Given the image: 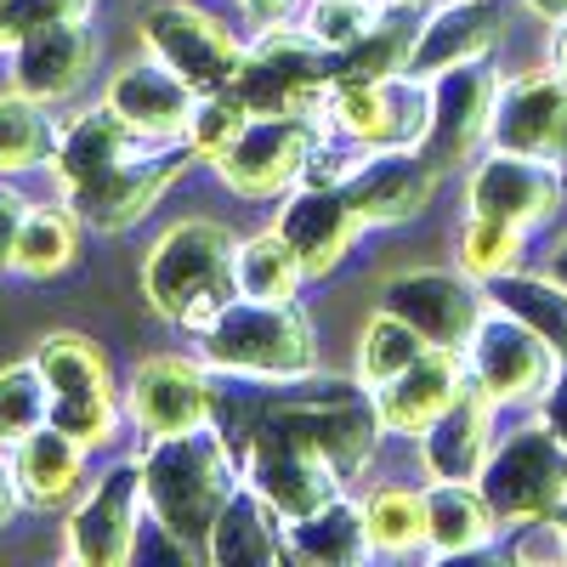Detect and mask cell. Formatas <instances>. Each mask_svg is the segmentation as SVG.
<instances>
[{
	"label": "cell",
	"instance_id": "obj_1",
	"mask_svg": "<svg viewBox=\"0 0 567 567\" xmlns=\"http://www.w3.org/2000/svg\"><path fill=\"white\" fill-rule=\"evenodd\" d=\"M142 460V494H148V523L182 550H205V534L221 516V505L239 488V454L227 449L216 425H194V432L148 437Z\"/></svg>",
	"mask_w": 567,
	"mask_h": 567
},
{
	"label": "cell",
	"instance_id": "obj_2",
	"mask_svg": "<svg viewBox=\"0 0 567 567\" xmlns=\"http://www.w3.org/2000/svg\"><path fill=\"white\" fill-rule=\"evenodd\" d=\"M142 296L176 329H205L239 296V239L221 221H176L165 227L142 261Z\"/></svg>",
	"mask_w": 567,
	"mask_h": 567
},
{
	"label": "cell",
	"instance_id": "obj_3",
	"mask_svg": "<svg viewBox=\"0 0 567 567\" xmlns=\"http://www.w3.org/2000/svg\"><path fill=\"white\" fill-rule=\"evenodd\" d=\"M199 352L210 369L239 374V381H307L318 369V341L301 301L233 296L199 329Z\"/></svg>",
	"mask_w": 567,
	"mask_h": 567
},
{
	"label": "cell",
	"instance_id": "obj_4",
	"mask_svg": "<svg viewBox=\"0 0 567 567\" xmlns=\"http://www.w3.org/2000/svg\"><path fill=\"white\" fill-rule=\"evenodd\" d=\"M256 432H284V437H301L312 443L341 477H358L369 465L374 443H381L386 420L381 403H374L369 386L352 381H307L284 398H261V425Z\"/></svg>",
	"mask_w": 567,
	"mask_h": 567
},
{
	"label": "cell",
	"instance_id": "obj_5",
	"mask_svg": "<svg viewBox=\"0 0 567 567\" xmlns=\"http://www.w3.org/2000/svg\"><path fill=\"white\" fill-rule=\"evenodd\" d=\"M233 91H239V103L250 114H312L323 109V97L336 91V80H329V52L301 29H267L245 63H239V80H233Z\"/></svg>",
	"mask_w": 567,
	"mask_h": 567
},
{
	"label": "cell",
	"instance_id": "obj_6",
	"mask_svg": "<svg viewBox=\"0 0 567 567\" xmlns=\"http://www.w3.org/2000/svg\"><path fill=\"white\" fill-rule=\"evenodd\" d=\"M477 488L488 494L499 528L545 523L567 505V443H556L550 425H528V432H516L488 454Z\"/></svg>",
	"mask_w": 567,
	"mask_h": 567
},
{
	"label": "cell",
	"instance_id": "obj_7",
	"mask_svg": "<svg viewBox=\"0 0 567 567\" xmlns=\"http://www.w3.org/2000/svg\"><path fill=\"white\" fill-rule=\"evenodd\" d=\"M329 120L358 148H420L432 125V80L409 69L381 80H347L329 91Z\"/></svg>",
	"mask_w": 567,
	"mask_h": 567
},
{
	"label": "cell",
	"instance_id": "obj_8",
	"mask_svg": "<svg viewBox=\"0 0 567 567\" xmlns=\"http://www.w3.org/2000/svg\"><path fill=\"white\" fill-rule=\"evenodd\" d=\"M142 45L165 69H176L199 97L205 91H233L239 63H245V45L233 40V29L205 7H187V0H165V7L142 18Z\"/></svg>",
	"mask_w": 567,
	"mask_h": 567
},
{
	"label": "cell",
	"instance_id": "obj_9",
	"mask_svg": "<svg viewBox=\"0 0 567 567\" xmlns=\"http://www.w3.org/2000/svg\"><path fill=\"white\" fill-rule=\"evenodd\" d=\"M556 363L561 352L534 336V329L523 318H511L505 307L488 318H477V329H471V341H465V374H471V386H483L494 403H534L545 398V386L556 381Z\"/></svg>",
	"mask_w": 567,
	"mask_h": 567
},
{
	"label": "cell",
	"instance_id": "obj_10",
	"mask_svg": "<svg viewBox=\"0 0 567 567\" xmlns=\"http://www.w3.org/2000/svg\"><path fill=\"white\" fill-rule=\"evenodd\" d=\"M318 148H323V131L312 114H250L239 142L216 159V171L233 194L272 199V194L301 182V171Z\"/></svg>",
	"mask_w": 567,
	"mask_h": 567
},
{
	"label": "cell",
	"instance_id": "obj_11",
	"mask_svg": "<svg viewBox=\"0 0 567 567\" xmlns=\"http://www.w3.org/2000/svg\"><path fill=\"white\" fill-rule=\"evenodd\" d=\"M142 516H148V494H142V460L109 465L103 477L91 483V494L74 505V516H69V534H63L69 561H85V567H125V561L136 556Z\"/></svg>",
	"mask_w": 567,
	"mask_h": 567
},
{
	"label": "cell",
	"instance_id": "obj_12",
	"mask_svg": "<svg viewBox=\"0 0 567 567\" xmlns=\"http://www.w3.org/2000/svg\"><path fill=\"white\" fill-rule=\"evenodd\" d=\"M187 159H199L194 148H187V136H182V142H165V148H154V154L136 148V154H125L114 171H103L97 182L74 187V194H63V199L80 210L85 227L125 233V227H136L142 216L165 199V187L187 171Z\"/></svg>",
	"mask_w": 567,
	"mask_h": 567
},
{
	"label": "cell",
	"instance_id": "obj_13",
	"mask_svg": "<svg viewBox=\"0 0 567 567\" xmlns=\"http://www.w3.org/2000/svg\"><path fill=\"white\" fill-rule=\"evenodd\" d=\"M494 97H499V74L488 69V58H471V63L432 74V125H425L420 154L437 171L465 165L494 125Z\"/></svg>",
	"mask_w": 567,
	"mask_h": 567
},
{
	"label": "cell",
	"instance_id": "obj_14",
	"mask_svg": "<svg viewBox=\"0 0 567 567\" xmlns=\"http://www.w3.org/2000/svg\"><path fill=\"white\" fill-rule=\"evenodd\" d=\"M245 471H250V488L284 516V523H301L318 505H329L341 494V471L329 465L312 443L301 437H284V432H256L250 454H245Z\"/></svg>",
	"mask_w": 567,
	"mask_h": 567
},
{
	"label": "cell",
	"instance_id": "obj_15",
	"mask_svg": "<svg viewBox=\"0 0 567 567\" xmlns=\"http://www.w3.org/2000/svg\"><path fill=\"white\" fill-rule=\"evenodd\" d=\"M125 409L136 420L142 437H171V432H194V425H210L216 409V381L194 363V358H142L131 386H125Z\"/></svg>",
	"mask_w": 567,
	"mask_h": 567
},
{
	"label": "cell",
	"instance_id": "obj_16",
	"mask_svg": "<svg viewBox=\"0 0 567 567\" xmlns=\"http://www.w3.org/2000/svg\"><path fill=\"white\" fill-rule=\"evenodd\" d=\"M488 136H494V148H511V154L561 159L567 154V74L534 69V74L499 80Z\"/></svg>",
	"mask_w": 567,
	"mask_h": 567
},
{
	"label": "cell",
	"instance_id": "obj_17",
	"mask_svg": "<svg viewBox=\"0 0 567 567\" xmlns=\"http://www.w3.org/2000/svg\"><path fill=\"white\" fill-rule=\"evenodd\" d=\"M488 290H477L460 272H398L381 284V307L398 312L403 323H414L432 347H460L471 341V329L483 318Z\"/></svg>",
	"mask_w": 567,
	"mask_h": 567
},
{
	"label": "cell",
	"instance_id": "obj_18",
	"mask_svg": "<svg viewBox=\"0 0 567 567\" xmlns=\"http://www.w3.org/2000/svg\"><path fill=\"white\" fill-rule=\"evenodd\" d=\"M465 199H471L477 216H494V221H511V227H534L561 205V171H556V159H539V154L494 148L477 171H471Z\"/></svg>",
	"mask_w": 567,
	"mask_h": 567
},
{
	"label": "cell",
	"instance_id": "obj_19",
	"mask_svg": "<svg viewBox=\"0 0 567 567\" xmlns=\"http://www.w3.org/2000/svg\"><path fill=\"white\" fill-rule=\"evenodd\" d=\"M91 63H97V34L85 23H45L12 40V91L34 103H69L74 91L91 80Z\"/></svg>",
	"mask_w": 567,
	"mask_h": 567
},
{
	"label": "cell",
	"instance_id": "obj_20",
	"mask_svg": "<svg viewBox=\"0 0 567 567\" xmlns=\"http://www.w3.org/2000/svg\"><path fill=\"white\" fill-rule=\"evenodd\" d=\"M341 194L363 221H409L432 205L437 194V165L420 148H363Z\"/></svg>",
	"mask_w": 567,
	"mask_h": 567
},
{
	"label": "cell",
	"instance_id": "obj_21",
	"mask_svg": "<svg viewBox=\"0 0 567 567\" xmlns=\"http://www.w3.org/2000/svg\"><path fill=\"white\" fill-rule=\"evenodd\" d=\"M103 103H109L142 142H176V136H187V120H194V109H199V91L148 52L142 63H125V69L109 80V97H103Z\"/></svg>",
	"mask_w": 567,
	"mask_h": 567
},
{
	"label": "cell",
	"instance_id": "obj_22",
	"mask_svg": "<svg viewBox=\"0 0 567 567\" xmlns=\"http://www.w3.org/2000/svg\"><path fill=\"white\" fill-rule=\"evenodd\" d=\"M369 221L352 210V199L341 187H301V194L284 199L278 210V233L307 267V278H323L347 261V250L358 245V233Z\"/></svg>",
	"mask_w": 567,
	"mask_h": 567
},
{
	"label": "cell",
	"instance_id": "obj_23",
	"mask_svg": "<svg viewBox=\"0 0 567 567\" xmlns=\"http://www.w3.org/2000/svg\"><path fill=\"white\" fill-rule=\"evenodd\" d=\"M465 363H460V347H425L403 374H392L386 386H374V403H381V420L386 432H409L420 437L460 392H465Z\"/></svg>",
	"mask_w": 567,
	"mask_h": 567
},
{
	"label": "cell",
	"instance_id": "obj_24",
	"mask_svg": "<svg viewBox=\"0 0 567 567\" xmlns=\"http://www.w3.org/2000/svg\"><path fill=\"white\" fill-rule=\"evenodd\" d=\"M488 409L494 398L483 386H471L425 425L420 432V454H425V471H432V483H477L483 465H488Z\"/></svg>",
	"mask_w": 567,
	"mask_h": 567
},
{
	"label": "cell",
	"instance_id": "obj_25",
	"mask_svg": "<svg viewBox=\"0 0 567 567\" xmlns=\"http://www.w3.org/2000/svg\"><path fill=\"white\" fill-rule=\"evenodd\" d=\"M205 556L216 567H267L290 556V528L256 488H233V499L205 534Z\"/></svg>",
	"mask_w": 567,
	"mask_h": 567
},
{
	"label": "cell",
	"instance_id": "obj_26",
	"mask_svg": "<svg viewBox=\"0 0 567 567\" xmlns=\"http://www.w3.org/2000/svg\"><path fill=\"white\" fill-rule=\"evenodd\" d=\"M136 148H142V136H136L109 103H97V109L74 114L69 125H58L52 176H58L63 194H74V187L97 182L103 171H114V165H120L125 154H136Z\"/></svg>",
	"mask_w": 567,
	"mask_h": 567
},
{
	"label": "cell",
	"instance_id": "obj_27",
	"mask_svg": "<svg viewBox=\"0 0 567 567\" xmlns=\"http://www.w3.org/2000/svg\"><path fill=\"white\" fill-rule=\"evenodd\" d=\"M499 40V18L488 0H449V7H437L432 18L420 23V40L409 52V74L432 80L454 63H471V58H488Z\"/></svg>",
	"mask_w": 567,
	"mask_h": 567
},
{
	"label": "cell",
	"instance_id": "obj_28",
	"mask_svg": "<svg viewBox=\"0 0 567 567\" xmlns=\"http://www.w3.org/2000/svg\"><path fill=\"white\" fill-rule=\"evenodd\" d=\"M85 454H91V449H85L80 437H69L63 425L45 420L40 432H29V437L12 449L23 499H29L34 511H58V505H69V499L80 494V483H85Z\"/></svg>",
	"mask_w": 567,
	"mask_h": 567
},
{
	"label": "cell",
	"instance_id": "obj_29",
	"mask_svg": "<svg viewBox=\"0 0 567 567\" xmlns=\"http://www.w3.org/2000/svg\"><path fill=\"white\" fill-rule=\"evenodd\" d=\"M34 369L52 386V403H91V398H114V369L97 341L74 336V329H52L34 341Z\"/></svg>",
	"mask_w": 567,
	"mask_h": 567
},
{
	"label": "cell",
	"instance_id": "obj_30",
	"mask_svg": "<svg viewBox=\"0 0 567 567\" xmlns=\"http://www.w3.org/2000/svg\"><path fill=\"white\" fill-rule=\"evenodd\" d=\"M499 528V516L477 483H432L425 488V545L437 556L483 550Z\"/></svg>",
	"mask_w": 567,
	"mask_h": 567
},
{
	"label": "cell",
	"instance_id": "obj_31",
	"mask_svg": "<svg viewBox=\"0 0 567 567\" xmlns=\"http://www.w3.org/2000/svg\"><path fill=\"white\" fill-rule=\"evenodd\" d=\"M414 7H381V18H374V29L347 45V52L329 58V80L347 85V80H381V74H403L409 69V52L420 40V23L409 18Z\"/></svg>",
	"mask_w": 567,
	"mask_h": 567
},
{
	"label": "cell",
	"instance_id": "obj_32",
	"mask_svg": "<svg viewBox=\"0 0 567 567\" xmlns=\"http://www.w3.org/2000/svg\"><path fill=\"white\" fill-rule=\"evenodd\" d=\"M290 556L312 561V567H341L369 556V528H363V505H347L341 494L318 505L312 516L290 523Z\"/></svg>",
	"mask_w": 567,
	"mask_h": 567
},
{
	"label": "cell",
	"instance_id": "obj_33",
	"mask_svg": "<svg viewBox=\"0 0 567 567\" xmlns=\"http://www.w3.org/2000/svg\"><path fill=\"white\" fill-rule=\"evenodd\" d=\"M80 210L63 199V205H29V221L18 233V256H12V272L23 278H58L63 267H74L80 256Z\"/></svg>",
	"mask_w": 567,
	"mask_h": 567
},
{
	"label": "cell",
	"instance_id": "obj_34",
	"mask_svg": "<svg viewBox=\"0 0 567 567\" xmlns=\"http://www.w3.org/2000/svg\"><path fill=\"white\" fill-rule=\"evenodd\" d=\"M488 301L505 307L511 318H523L534 336H545L567 358V284L561 278H528V272H499L483 284Z\"/></svg>",
	"mask_w": 567,
	"mask_h": 567
},
{
	"label": "cell",
	"instance_id": "obj_35",
	"mask_svg": "<svg viewBox=\"0 0 567 567\" xmlns=\"http://www.w3.org/2000/svg\"><path fill=\"white\" fill-rule=\"evenodd\" d=\"M58 148V125L45 103L23 97V91H0V176H18L45 165Z\"/></svg>",
	"mask_w": 567,
	"mask_h": 567
},
{
	"label": "cell",
	"instance_id": "obj_36",
	"mask_svg": "<svg viewBox=\"0 0 567 567\" xmlns=\"http://www.w3.org/2000/svg\"><path fill=\"white\" fill-rule=\"evenodd\" d=\"M301 256L284 245V233H256V239L239 245V296H261V301H296L301 290Z\"/></svg>",
	"mask_w": 567,
	"mask_h": 567
},
{
	"label": "cell",
	"instance_id": "obj_37",
	"mask_svg": "<svg viewBox=\"0 0 567 567\" xmlns=\"http://www.w3.org/2000/svg\"><path fill=\"white\" fill-rule=\"evenodd\" d=\"M425 347H432V341H425L414 323H403L398 312L381 307V312L363 323V341H358V374H363V386H369V392L386 386L392 374H403Z\"/></svg>",
	"mask_w": 567,
	"mask_h": 567
},
{
	"label": "cell",
	"instance_id": "obj_38",
	"mask_svg": "<svg viewBox=\"0 0 567 567\" xmlns=\"http://www.w3.org/2000/svg\"><path fill=\"white\" fill-rule=\"evenodd\" d=\"M363 528H369V550L386 556H409L425 545V494L414 488H374L363 499Z\"/></svg>",
	"mask_w": 567,
	"mask_h": 567
},
{
	"label": "cell",
	"instance_id": "obj_39",
	"mask_svg": "<svg viewBox=\"0 0 567 567\" xmlns=\"http://www.w3.org/2000/svg\"><path fill=\"white\" fill-rule=\"evenodd\" d=\"M52 420V386H45V374L29 363H7L0 369V449H18L29 432Z\"/></svg>",
	"mask_w": 567,
	"mask_h": 567
},
{
	"label": "cell",
	"instance_id": "obj_40",
	"mask_svg": "<svg viewBox=\"0 0 567 567\" xmlns=\"http://www.w3.org/2000/svg\"><path fill=\"white\" fill-rule=\"evenodd\" d=\"M516 261H523V227L471 210V221L460 227V267L477 284H488L499 272H516Z\"/></svg>",
	"mask_w": 567,
	"mask_h": 567
},
{
	"label": "cell",
	"instance_id": "obj_41",
	"mask_svg": "<svg viewBox=\"0 0 567 567\" xmlns=\"http://www.w3.org/2000/svg\"><path fill=\"white\" fill-rule=\"evenodd\" d=\"M245 125H250V109L239 103V91H205L199 109H194V120H187V148L216 165L233 142H239Z\"/></svg>",
	"mask_w": 567,
	"mask_h": 567
},
{
	"label": "cell",
	"instance_id": "obj_42",
	"mask_svg": "<svg viewBox=\"0 0 567 567\" xmlns=\"http://www.w3.org/2000/svg\"><path fill=\"white\" fill-rule=\"evenodd\" d=\"M374 18H381V7H374V0H312L307 34L323 45L329 58H336V52H347V45H358V40L374 29Z\"/></svg>",
	"mask_w": 567,
	"mask_h": 567
},
{
	"label": "cell",
	"instance_id": "obj_43",
	"mask_svg": "<svg viewBox=\"0 0 567 567\" xmlns=\"http://www.w3.org/2000/svg\"><path fill=\"white\" fill-rule=\"evenodd\" d=\"M97 0H0V23L12 34L45 29V23H85Z\"/></svg>",
	"mask_w": 567,
	"mask_h": 567
},
{
	"label": "cell",
	"instance_id": "obj_44",
	"mask_svg": "<svg viewBox=\"0 0 567 567\" xmlns=\"http://www.w3.org/2000/svg\"><path fill=\"white\" fill-rule=\"evenodd\" d=\"M29 221V199L18 187L0 182V272H12V256H18V233Z\"/></svg>",
	"mask_w": 567,
	"mask_h": 567
},
{
	"label": "cell",
	"instance_id": "obj_45",
	"mask_svg": "<svg viewBox=\"0 0 567 567\" xmlns=\"http://www.w3.org/2000/svg\"><path fill=\"white\" fill-rule=\"evenodd\" d=\"M545 425H550V432H556V443H567V358L556 363V381L545 386Z\"/></svg>",
	"mask_w": 567,
	"mask_h": 567
},
{
	"label": "cell",
	"instance_id": "obj_46",
	"mask_svg": "<svg viewBox=\"0 0 567 567\" xmlns=\"http://www.w3.org/2000/svg\"><path fill=\"white\" fill-rule=\"evenodd\" d=\"M23 488H18V465H12V449H0V528L12 523V516L23 511Z\"/></svg>",
	"mask_w": 567,
	"mask_h": 567
},
{
	"label": "cell",
	"instance_id": "obj_47",
	"mask_svg": "<svg viewBox=\"0 0 567 567\" xmlns=\"http://www.w3.org/2000/svg\"><path fill=\"white\" fill-rule=\"evenodd\" d=\"M239 7H245V12H250V18L261 23V29H278L284 18L296 12V0H239Z\"/></svg>",
	"mask_w": 567,
	"mask_h": 567
},
{
	"label": "cell",
	"instance_id": "obj_48",
	"mask_svg": "<svg viewBox=\"0 0 567 567\" xmlns=\"http://www.w3.org/2000/svg\"><path fill=\"white\" fill-rule=\"evenodd\" d=\"M528 12H539L550 23H567V0H528Z\"/></svg>",
	"mask_w": 567,
	"mask_h": 567
},
{
	"label": "cell",
	"instance_id": "obj_49",
	"mask_svg": "<svg viewBox=\"0 0 567 567\" xmlns=\"http://www.w3.org/2000/svg\"><path fill=\"white\" fill-rule=\"evenodd\" d=\"M550 278H561V284H567V245L550 256Z\"/></svg>",
	"mask_w": 567,
	"mask_h": 567
},
{
	"label": "cell",
	"instance_id": "obj_50",
	"mask_svg": "<svg viewBox=\"0 0 567 567\" xmlns=\"http://www.w3.org/2000/svg\"><path fill=\"white\" fill-rule=\"evenodd\" d=\"M556 69L567 74V23H561V34H556Z\"/></svg>",
	"mask_w": 567,
	"mask_h": 567
},
{
	"label": "cell",
	"instance_id": "obj_51",
	"mask_svg": "<svg viewBox=\"0 0 567 567\" xmlns=\"http://www.w3.org/2000/svg\"><path fill=\"white\" fill-rule=\"evenodd\" d=\"M12 40H18V34H12L7 23H0V52H12Z\"/></svg>",
	"mask_w": 567,
	"mask_h": 567
},
{
	"label": "cell",
	"instance_id": "obj_52",
	"mask_svg": "<svg viewBox=\"0 0 567 567\" xmlns=\"http://www.w3.org/2000/svg\"><path fill=\"white\" fill-rule=\"evenodd\" d=\"M374 7H420V0H374Z\"/></svg>",
	"mask_w": 567,
	"mask_h": 567
},
{
	"label": "cell",
	"instance_id": "obj_53",
	"mask_svg": "<svg viewBox=\"0 0 567 567\" xmlns=\"http://www.w3.org/2000/svg\"><path fill=\"white\" fill-rule=\"evenodd\" d=\"M556 523H561V528H567V505H561V511H556Z\"/></svg>",
	"mask_w": 567,
	"mask_h": 567
}]
</instances>
